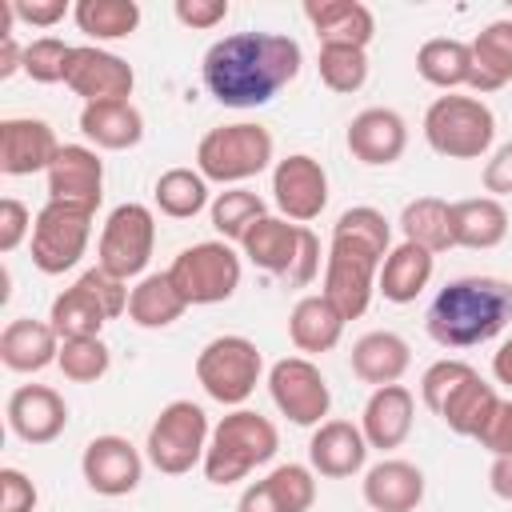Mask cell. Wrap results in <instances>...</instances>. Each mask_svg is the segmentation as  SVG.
<instances>
[{
    "label": "cell",
    "instance_id": "obj_1",
    "mask_svg": "<svg viewBox=\"0 0 512 512\" xmlns=\"http://www.w3.org/2000/svg\"><path fill=\"white\" fill-rule=\"evenodd\" d=\"M300 64L304 52L284 32H232L204 52L200 80L224 108H260L300 76Z\"/></svg>",
    "mask_w": 512,
    "mask_h": 512
},
{
    "label": "cell",
    "instance_id": "obj_2",
    "mask_svg": "<svg viewBox=\"0 0 512 512\" xmlns=\"http://www.w3.org/2000/svg\"><path fill=\"white\" fill-rule=\"evenodd\" d=\"M512 324V280L500 276H456L448 280L428 312L424 328L440 348H476Z\"/></svg>",
    "mask_w": 512,
    "mask_h": 512
},
{
    "label": "cell",
    "instance_id": "obj_3",
    "mask_svg": "<svg viewBox=\"0 0 512 512\" xmlns=\"http://www.w3.org/2000/svg\"><path fill=\"white\" fill-rule=\"evenodd\" d=\"M280 448V432L268 416L252 412V408H232L216 428H212V440H208V452H204V476L220 488L244 480L252 468L268 464Z\"/></svg>",
    "mask_w": 512,
    "mask_h": 512
},
{
    "label": "cell",
    "instance_id": "obj_4",
    "mask_svg": "<svg viewBox=\"0 0 512 512\" xmlns=\"http://www.w3.org/2000/svg\"><path fill=\"white\" fill-rule=\"evenodd\" d=\"M272 152H276V144L264 124H252V120L220 124L200 136L196 172L212 184H244L272 164Z\"/></svg>",
    "mask_w": 512,
    "mask_h": 512
},
{
    "label": "cell",
    "instance_id": "obj_5",
    "mask_svg": "<svg viewBox=\"0 0 512 512\" xmlns=\"http://www.w3.org/2000/svg\"><path fill=\"white\" fill-rule=\"evenodd\" d=\"M424 140L436 156L480 160L496 140V116L480 96H436L424 112Z\"/></svg>",
    "mask_w": 512,
    "mask_h": 512
},
{
    "label": "cell",
    "instance_id": "obj_6",
    "mask_svg": "<svg viewBox=\"0 0 512 512\" xmlns=\"http://www.w3.org/2000/svg\"><path fill=\"white\" fill-rule=\"evenodd\" d=\"M128 296L132 288L116 276H108L100 264L88 268L72 288H64L52 300L48 324L56 328L60 340H76V336H100V328L116 316L128 312Z\"/></svg>",
    "mask_w": 512,
    "mask_h": 512
},
{
    "label": "cell",
    "instance_id": "obj_7",
    "mask_svg": "<svg viewBox=\"0 0 512 512\" xmlns=\"http://www.w3.org/2000/svg\"><path fill=\"white\" fill-rule=\"evenodd\" d=\"M212 428H208V412L192 400H168L160 408V416L148 424V440H144V456L156 472L164 476H184L196 464H204Z\"/></svg>",
    "mask_w": 512,
    "mask_h": 512
},
{
    "label": "cell",
    "instance_id": "obj_8",
    "mask_svg": "<svg viewBox=\"0 0 512 512\" xmlns=\"http://www.w3.org/2000/svg\"><path fill=\"white\" fill-rule=\"evenodd\" d=\"M384 256L388 252H380V248H372L356 236H336L332 232V244L324 252V288L320 292L332 300V308L344 320H356V316L368 312Z\"/></svg>",
    "mask_w": 512,
    "mask_h": 512
},
{
    "label": "cell",
    "instance_id": "obj_9",
    "mask_svg": "<svg viewBox=\"0 0 512 512\" xmlns=\"http://www.w3.org/2000/svg\"><path fill=\"white\" fill-rule=\"evenodd\" d=\"M260 372H264L260 348L236 332L208 340L196 356V384L224 408H240L256 392Z\"/></svg>",
    "mask_w": 512,
    "mask_h": 512
},
{
    "label": "cell",
    "instance_id": "obj_10",
    "mask_svg": "<svg viewBox=\"0 0 512 512\" xmlns=\"http://www.w3.org/2000/svg\"><path fill=\"white\" fill-rule=\"evenodd\" d=\"M172 284L192 304H224L240 288V256L228 240H200L176 252L168 264Z\"/></svg>",
    "mask_w": 512,
    "mask_h": 512
},
{
    "label": "cell",
    "instance_id": "obj_11",
    "mask_svg": "<svg viewBox=\"0 0 512 512\" xmlns=\"http://www.w3.org/2000/svg\"><path fill=\"white\" fill-rule=\"evenodd\" d=\"M156 248V216L148 204H116L100 228V244H96V264L116 276V280H132L148 268Z\"/></svg>",
    "mask_w": 512,
    "mask_h": 512
},
{
    "label": "cell",
    "instance_id": "obj_12",
    "mask_svg": "<svg viewBox=\"0 0 512 512\" xmlns=\"http://www.w3.org/2000/svg\"><path fill=\"white\" fill-rule=\"evenodd\" d=\"M92 216H96L92 208L48 200L32 224V264L44 276H60V272L76 268L88 248V236H92Z\"/></svg>",
    "mask_w": 512,
    "mask_h": 512
},
{
    "label": "cell",
    "instance_id": "obj_13",
    "mask_svg": "<svg viewBox=\"0 0 512 512\" xmlns=\"http://www.w3.org/2000/svg\"><path fill=\"white\" fill-rule=\"evenodd\" d=\"M268 392H272V404L280 408V416H288L300 428L324 424V416L332 408V388H328L324 372L308 356L276 360L268 368Z\"/></svg>",
    "mask_w": 512,
    "mask_h": 512
},
{
    "label": "cell",
    "instance_id": "obj_14",
    "mask_svg": "<svg viewBox=\"0 0 512 512\" xmlns=\"http://www.w3.org/2000/svg\"><path fill=\"white\" fill-rule=\"evenodd\" d=\"M64 88L80 96L84 104H104V100H128L136 88V72L124 56L100 48V44H72Z\"/></svg>",
    "mask_w": 512,
    "mask_h": 512
},
{
    "label": "cell",
    "instance_id": "obj_15",
    "mask_svg": "<svg viewBox=\"0 0 512 512\" xmlns=\"http://www.w3.org/2000/svg\"><path fill=\"white\" fill-rule=\"evenodd\" d=\"M272 200L284 220L308 224L328 208V172L308 152H292L272 168Z\"/></svg>",
    "mask_w": 512,
    "mask_h": 512
},
{
    "label": "cell",
    "instance_id": "obj_16",
    "mask_svg": "<svg viewBox=\"0 0 512 512\" xmlns=\"http://www.w3.org/2000/svg\"><path fill=\"white\" fill-rule=\"evenodd\" d=\"M80 472L96 496H128L144 480V456L128 436L104 432V436H92L84 444Z\"/></svg>",
    "mask_w": 512,
    "mask_h": 512
},
{
    "label": "cell",
    "instance_id": "obj_17",
    "mask_svg": "<svg viewBox=\"0 0 512 512\" xmlns=\"http://www.w3.org/2000/svg\"><path fill=\"white\" fill-rule=\"evenodd\" d=\"M48 200L80 204V208H100L104 196V160L88 144H60L56 160L48 164Z\"/></svg>",
    "mask_w": 512,
    "mask_h": 512
},
{
    "label": "cell",
    "instance_id": "obj_18",
    "mask_svg": "<svg viewBox=\"0 0 512 512\" xmlns=\"http://www.w3.org/2000/svg\"><path fill=\"white\" fill-rule=\"evenodd\" d=\"M344 144L348 152L368 164V168H384V164H396L408 148V124L396 108H364L348 120V132H344Z\"/></svg>",
    "mask_w": 512,
    "mask_h": 512
},
{
    "label": "cell",
    "instance_id": "obj_19",
    "mask_svg": "<svg viewBox=\"0 0 512 512\" xmlns=\"http://www.w3.org/2000/svg\"><path fill=\"white\" fill-rule=\"evenodd\" d=\"M56 152H60V140H56L48 120H36V116L0 120V172L4 176L48 172Z\"/></svg>",
    "mask_w": 512,
    "mask_h": 512
},
{
    "label": "cell",
    "instance_id": "obj_20",
    "mask_svg": "<svg viewBox=\"0 0 512 512\" xmlns=\"http://www.w3.org/2000/svg\"><path fill=\"white\" fill-rule=\"evenodd\" d=\"M8 428L24 444H52L68 428V404L48 384H20L8 396Z\"/></svg>",
    "mask_w": 512,
    "mask_h": 512
},
{
    "label": "cell",
    "instance_id": "obj_21",
    "mask_svg": "<svg viewBox=\"0 0 512 512\" xmlns=\"http://www.w3.org/2000/svg\"><path fill=\"white\" fill-rule=\"evenodd\" d=\"M304 228L308 224H292L284 216H260L248 236L240 240V252L248 256V264H256L260 272L268 276H280L288 280L296 272V260H300V248H304Z\"/></svg>",
    "mask_w": 512,
    "mask_h": 512
},
{
    "label": "cell",
    "instance_id": "obj_22",
    "mask_svg": "<svg viewBox=\"0 0 512 512\" xmlns=\"http://www.w3.org/2000/svg\"><path fill=\"white\" fill-rule=\"evenodd\" d=\"M368 460V440L360 432V424L352 420H324L316 424L312 440H308V468L316 476L328 480H348L364 468Z\"/></svg>",
    "mask_w": 512,
    "mask_h": 512
},
{
    "label": "cell",
    "instance_id": "obj_23",
    "mask_svg": "<svg viewBox=\"0 0 512 512\" xmlns=\"http://www.w3.org/2000/svg\"><path fill=\"white\" fill-rule=\"evenodd\" d=\"M412 416H416V400L404 384H384L372 388L364 412H360V432L368 440V448H400L412 432Z\"/></svg>",
    "mask_w": 512,
    "mask_h": 512
},
{
    "label": "cell",
    "instance_id": "obj_24",
    "mask_svg": "<svg viewBox=\"0 0 512 512\" xmlns=\"http://www.w3.org/2000/svg\"><path fill=\"white\" fill-rule=\"evenodd\" d=\"M364 504L372 512H416L424 500V472L412 460H380L364 472Z\"/></svg>",
    "mask_w": 512,
    "mask_h": 512
},
{
    "label": "cell",
    "instance_id": "obj_25",
    "mask_svg": "<svg viewBox=\"0 0 512 512\" xmlns=\"http://www.w3.org/2000/svg\"><path fill=\"white\" fill-rule=\"evenodd\" d=\"M304 20L320 36V44H352L368 48L376 36V16L360 0H308Z\"/></svg>",
    "mask_w": 512,
    "mask_h": 512
},
{
    "label": "cell",
    "instance_id": "obj_26",
    "mask_svg": "<svg viewBox=\"0 0 512 512\" xmlns=\"http://www.w3.org/2000/svg\"><path fill=\"white\" fill-rule=\"evenodd\" d=\"M60 356V336L48 320H32V316H16L4 324L0 332V360L8 372H40L48 364H56Z\"/></svg>",
    "mask_w": 512,
    "mask_h": 512
},
{
    "label": "cell",
    "instance_id": "obj_27",
    "mask_svg": "<svg viewBox=\"0 0 512 512\" xmlns=\"http://www.w3.org/2000/svg\"><path fill=\"white\" fill-rule=\"evenodd\" d=\"M408 364H412V348H408V340L400 332L376 328V332H364L352 344V372H356V380H364L372 388L400 384Z\"/></svg>",
    "mask_w": 512,
    "mask_h": 512
},
{
    "label": "cell",
    "instance_id": "obj_28",
    "mask_svg": "<svg viewBox=\"0 0 512 512\" xmlns=\"http://www.w3.org/2000/svg\"><path fill=\"white\" fill-rule=\"evenodd\" d=\"M80 132L104 152H124L144 140V116L132 100H104L80 108Z\"/></svg>",
    "mask_w": 512,
    "mask_h": 512
},
{
    "label": "cell",
    "instance_id": "obj_29",
    "mask_svg": "<svg viewBox=\"0 0 512 512\" xmlns=\"http://www.w3.org/2000/svg\"><path fill=\"white\" fill-rule=\"evenodd\" d=\"M432 272H436V256H432L428 248H420V244L400 240V244L384 256V264H380L376 292H380L388 304H412V300L428 288Z\"/></svg>",
    "mask_w": 512,
    "mask_h": 512
},
{
    "label": "cell",
    "instance_id": "obj_30",
    "mask_svg": "<svg viewBox=\"0 0 512 512\" xmlns=\"http://www.w3.org/2000/svg\"><path fill=\"white\" fill-rule=\"evenodd\" d=\"M344 316L332 308V300L324 292H312V296H300L288 312V336L296 344V352L304 356H320V352H332L344 336Z\"/></svg>",
    "mask_w": 512,
    "mask_h": 512
},
{
    "label": "cell",
    "instance_id": "obj_31",
    "mask_svg": "<svg viewBox=\"0 0 512 512\" xmlns=\"http://www.w3.org/2000/svg\"><path fill=\"white\" fill-rule=\"evenodd\" d=\"M508 236V208L496 196L452 200V240L456 248L488 252Z\"/></svg>",
    "mask_w": 512,
    "mask_h": 512
},
{
    "label": "cell",
    "instance_id": "obj_32",
    "mask_svg": "<svg viewBox=\"0 0 512 512\" xmlns=\"http://www.w3.org/2000/svg\"><path fill=\"white\" fill-rule=\"evenodd\" d=\"M496 408H500L496 388H492L488 380H480V372H472L468 380H460V384L452 388V396L440 404V412H436V416H440L456 436L480 440V436H484V428L492 424Z\"/></svg>",
    "mask_w": 512,
    "mask_h": 512
},
{
    "label": "cell",
    "instance_id": "obj_33",
    "mask_svg": "<svg viewBox=\"0 0 512 512\" xmlns=\"http://www.w3.org/2000/svg\"><path fill=\"white\" fill-rule=\"evenodd\" d=\"M512 84V16L508 20H492L476 32L472 40V92H496Z\"/></svg>",
    "mask_w": 512,
    "mask_h": 512
},
{
    "label": "cell",
    "instance_id": "obj_34",
    "mask_svg": "<svg viewBox=\"0 0 512 512\" xmlns=\"http://www.w3.org/2000/svg\"><path fill=\"white\" fill-rule=\"evenodd\" d=\"M188 312V300L180 296V288L172 284L168 272H152L140 276L132 296H128V320L136 328H168Z\"/></svg>",
    "mask_w": 512,
    "mask_h": 512
},
{
    "label": "cell",
    "instance_id": "obj_35",
    "mask_svg": "<svg viewBox=\"0 0 512 512\" xmlns=\"http://www.w3.org/2000/svg\"><path fill=\"white\" fill-rule=\"evenodd\" d=\"M416 72L420 80H428L432 88H468L472 80V44L456 40V36H436V40H424L420 52H416Z\"/></svg>",
    "mask_w": 512,
    "mask_h": 512
},
{
    "label": "cell",
    "instance_id": "obj_36",
    "mask_svg": "<svg viewBox=\"0 0 512 512\" xmlns=\"http://www.w3.org/2000/svg\"><path fill=\"white\" fill-rule=\"evenodd\" d=\"M400 232H404L408 244H420L432 256L456 248V240H452V204L440 200V196H416V200H408L404 212H400Z\"/></svg>",
    "mask_w": 512,
    "mask_h": 512
},
{
    "label": "cell",
    "instance_id": "obj_37",
    "mask_svg": "<svg viewBox=\"0 0 512 512\" xmlns=\"http://www.w3.org/2000/svg\"><path fill=\"white\" fill-rule=\"evenodd\" d=\"M72 20L88 40H124L140 24V4L136 0H76Z\"/></svg>",
    "mask_w": 512,
    "mask_h": 512
},
{
    "label": "cell",
    "instance_id": "obj_38",
    "mask_svg": "<svg viewBox=\"0 0 512 512\" xmlns=\"http://www.w3.org/2000/svg\"><path fill=\"white\" fill-rule=\"evenodd\" d=\"M152 200L168 220H192L196 212L208 208V180L196 168H168L160 172Z\"/></svg>",
    "mask_w": 512,
    "mask_h": 512
},
{
    "label": "cell",
    "instance_id": "obj_39",
    "mask_svg": "<svg viewBox=\"0 0 512 512\" xmlns=\"http://www.w3.org/2000/svg\"><path fill=\"white\" fill-rule=\"evenodd\" d=\"M208 212H212V228L228 244H240L248 236V228L260 216H268L264 200L256 192H248V188H224V192H216V200L208 204Z\"/></svg>",
    "mask_w": 512,
    "mask_h": 512
},
{
    "label": "cell",
    "instance_id": "obj_40",
    "mask_svg": "<svg viewBox=\"0 0 512 512\" xmlns=\"http://www.w3.org/2000/svg\"><path fill=\"white\" fill-rule=\"evenodd\" d=\"M316 68H320L324 88H332L340 96H352L368 84V52L352 48V44H320Z\"/></svg>",
    "mask_w": 512,
    "mask_h": 512
},
{
    "label": "cell",
    "instance_id": "obj_41",
    "mask_svg": "<svg viewBox=\"0 0 512 512\" xmlns=\"http://www.w3.org/2000/svg\"><path fill=\"white\" fill-rule=\"evenodd\" d=\"M56 368L64 372V380L72 384H96L100 376H108L112 368V352L100 336H76V340H60V356Z\"/></svg>",
    "mask_w": 512,
    "mask_h": 512
},
{
    "label": "cell",
    "instance_id": "obj_42",
    "mask_svg": "<svg viewBox=\"0 0 512 512\" xmlns=\"http://www.w3.org/2000/svg\"><path fill=\"white\" fill-rule=\"evenodd\" d=\"M264 484L272 488L284 512H308L316 504V472L308 464H276L264 476Z\"/></svg>",
    "mask_w": 512,
    "mask_h": 512
},
{
    "label": "cell",
    "instance_id": "obj_43",
    "mask_svg": "<svg viewBox=\"0 0 512 512\" xmlns=\"http://www.w3.org/2000/svg\"><path fill=\"white\" fill-rule=\"evenodd\" d=\"M68 56L72 44H64L60 36H36L32 44H24V76L36 84H64Z\"/></svg>",
    "mask_w": 512,
    "mask_h": 512
},
{
    "label": "cell",
    "instance_id": "obj_44",
    "mask_svg": "<svg viewBox=\"0 0 512 512\" xmlns=\"http://www.w3.org/2000/svg\"><path fill=\"white\" fill-rule=\"evenodd\" d=\"M332 232L336 236H356V240H364V244H372L380 252H392V224L372 204H356V208L340 212V220L332 224Z\"/></svg>",
    "mask_w": 512,
    "mask_h": 512
},
{
    "label": "cell",
    "instance_id": "obj_45",
    "mask_svg": "<svg viewBox=\"0 0 512 512\" xmlns=\"http://www.w3.org/2000/svg\"><path fill=\"white\" fill-rule=\"evenodd\" d=\"M472 372H476V368H472L468 360H456V356L428 364L424 376H420V400H424V408H428V412H440V404L452 396V388H456L460 380H468Z\"/></svg>",
    "mask_w": 512,
    "mask_h": 512
},
{
    "label": "cell",
    "instance_id": "obj_46",
    "mask_svg": "<svg viewBox=\"0 0 512 512\" xmlns=\"http://www.w3.org/2000/svg\"><path fill=\"white\" fill-rule=\"evenodd\" d=\"M32 224L36 216L16 196H4L0 200V252H16L24 240H32Z\"/></svg>",
    "mask_w": 512,
    "mask_h": 512
},
{
    "label": "cell",
    "instance_id": "obj_47",
    "mask_svg": "<svg viewBox=\"0 0 512 512\" xmlns=\"http://www.w3.org/2000/svg\"><path fill=\"white\" fill-rule=\"evenodd\" d=\"M36 500L40 492L20 468H0V512H32Z\"/></svg>",
    "mask_w": 512,
    "mask_h": 512
},
{
    "label": "cell",
    "instance_id": "obj_48",
    "mask_svg": "<svg viewBox=\"0 0 512 512\" xmlns=\"http://www.w3.org/2000/svg\"><path fill=\"white\" fill-rule=\"evenodd\" d=\"M172 12H176V20H180L184 28L208 32V28H216V24L228 16V0H176Z\"/></svg>",
    "mask_w": 512,
    "mask_h": 512
},
{
    "label": "cell",
    "instance_id": "obj_49",
    "mask_svg": "<svg viewBox=\"0 0 512 512\" xmlns=\"http://www.w3.org/2000/svg\"><path fill=\"white\" fill-rule=\"evenodd\" d=\"M12 12H16L20 24L52 28V24H60L72 8H68V0H12Z\"/></svg>",
    "mask_w": 512,
    "mask_h": 512
},
{
    "label": "cell",
    "instance_id": "obj_50",
    "mask_svg": "<svg viewBox=\"0 0 512 512\" xmlns=\"http://www.w3.org/2000/svg\"><path fill=\"white\" fill-rule=\"evenodd\" d=\"M484 192L496 196V200L512 196V140L500 144V148L488 156V164H484Z\"/></svg>",
    "mask_w": 512,
    "mask_h": 512
},
{
    "label": "cell",
    "instance_id": "obj_51",
    "mask_svg": "<svg viewBox=\"0 0 512 512\" xmlns=\"http://www.w3.org/2000/svg\"><path fill=\"white\" fill-rule=\"evenodd\" d=\"M480 448H488L492 456H512V400H500L492 424L480 436Z\"/></svg>",
    "mask_w": 512,
    "mask_h": 512
},
{
    "label": "cell",
    "instance_id": "obj_52",
    "mask_svg": "<svg viewBox=\"0 0 512 512\" xmlns=\"http://www.w3.org/2000/svg\"><path fill=\"white\" fill-rule=\"evenodd\" d=\"M320 240H316V232L312 228H304V248H300V260H296V272L288 276V284L292 288H304V284H312L316 276H320Z\"/></svg>",
    "mask_w": 512,
    "mask_h": 512
},
{
    "label": "cell",
    "instance_id": "obj_53",
    "mask_svg": "<svg viewBox=\"0 0 512 512\" xmlns=\"http://www.w3.org/2000/svg\"><path fill=\"white\" fill-rule=\"evenodd\" d=\"M236 512H284V508L276 504V496H272V488H268L264 480H252V484L240 492Z\"/></svg>",
    "mask_w": 512,
    "mask_h": 512
},
{
    "label": "cell",
    "instance_id": "obj_54",
    "mask_svg": "<svg viewBox=\"0 0 512 512\" xmlns=\"http://www.w3.org/2000/svg\"><path fill=\"white\" fill-rule=\"evenodd\" d=\"M488 488L512 504V456H492V468H488Z\"/></svg>",
    "mask_w": 512,
    "mask_h": 512
},
{
    "label": "cell",
    "instance_id": "obj_55",
    "mask_svg": "<svg viewBox=\"0 0 512 512\" xmlns=\"http://www.w3.org/2000/svg\"><path fill=\"white\" fill-rule=\"evenodd\" d=\"M12 72H24V48L16 44V36L0 40V80H8Z\"/></svg>",
    "mask_w": 512,
    "mask_h": 512
},
{
    "label": "cell",
    "instance_id": "obj_56",
    "mask_svg": "<svg viewBox=\"0 0 512 512\" xmlns=\"http://www.w3.org/2000/svg\"><path fill=\"white\" fill-rule=\"evenodd\" d=\"M492 376H496V384H508V388H512V336L496 348V356H492Z\"/></svg>",
    "mask_w": 512,
    "mask_h": 512
}]
</instances>
